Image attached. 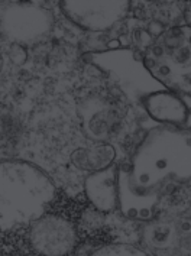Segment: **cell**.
Masks as SVG:
<instances>
[{
    "label": "cell",
    "mask_w": 191,
    "mask_h": 256,
    "mask_svg": "<svg viewBox=\"0 0 191 256\" xmlns=\"http://www.w3.org/2000/svg\"><path fill=\"white\" fill-rule=\"evenodd\" d=\"M84 128L93 140H108L122 129V120L118 110L102 100L88 102V114L84 118Z\"/></svg>",
    "instance_id": "obj_5"
},
{
    "label": "cell",
    "mask_w": 191,
    "mask_h": 256,
    "mask_svg": "<svg viewBox=\"0 0 191 256\" xmlns=\"http://www.w3.org/2000/svg\"><path fill=\"white\" fill-rule=\"evenodd\" d=\"M156 71H158V76H160V77L170 76V72H171L170 67H166V66H158V67H156Z\"/></svg>",
    "instance_id": "obj_15"
},
{
    "label": "cell",
    "mask_w": 191,
    "mask_h": 256,
    "mask_svg": "<svg viewBox=\"0 0 191 256\" xmlns=\"http://www.w3.org/2000/svg\"><path fill=\"white\" fill-rule=\"evenodd\" d=\"M29 239L36 254L66 255L77 244V232L62 217L44 216L32 224Z\"/></svg>",
    "instance_id": "obj_2"
},
{
    "label": "cell",
    "mask_w": 191,
    "mask_h": 256,
    "mask_svg": "<svg viewBox=\"0 0 191 256\" xmlns=\"http://www.w3.org/2000/svg\"><path fill=\"white\" fill-rule=\"evenodd\" d=\"M186 80H187V82H188V84L191 86V74H190V76H187V77H186Z\"/></svg>",
    "instance_id": "obj_18"
},
{
    "label": "cell",
    "mask_w": 191,
    "mask_h": 256,
    "mask_svg": "<svg viewBox=\"0 0 191 256\" xmlns=\"http://www.w3.org/2000/svg\"><path fill=\"white\" fill-rule=\"evenodd\" d=\"M152 54H154L155 58H161V56H164L165 54L164 48H162L161 45H154V46H152Z\"/></svg>",
    "instance_id": "obj_14"
},
{
    "label": "cell",
    "mask_w": 191,
    "mask_h": 256,
    "mask_svg": "<svg viewBox=\"0 0 191 256\" xmlns=\"http://www.w3.org/2000/svg\"><path fill=\"white\" fill-rule=\"evenodd\" d=\"M144 67L146 68L148 71H152V70H155V68L158 67V61L154 60V58H145L144 60Z\"/></svg>",
    "instance_id": "obj_13"
},
{
    "label": "cell",
    "mask_w": 191,
    "mask_h": 256,
    "mask_svg": "<svg viewBox=\"0 0 191 256\" xmlns=\"http://www.w3.org/2000/svg\"><path fill=\"white\" fill-rule=\"evenodd\" d=\"M184 19H186V22H187V25L191 28V3L187 4V8H186V14H184Z\"/></svg>",
    "instance_id": "obj_16"
},
{
    "label": "cell",
    "mask_w": 191,
    "mask_h": 256,
    "mask_svg": "<svg viewBox=\"0 0 191 256\" xmlns=\"http://www.w3.org/2000/svg\"><path fill=\"white\" fill-rule=\"evenodd\" d=\"M165 25L162 22H156V20H154V22H150V25L148 26V32H150V35L152 38H155V36H160V35H164V30Z\"/></svg>",
    "instance_id": "obj_12"
},
{
    "label": "cell",
    "mask_w": 191,
    "mask_h": 256,
    "mask_svg": "<svg viewBox=\"0 0 191 256\" xmlns=\"http://www.w3.org/2000/svg\"><path fill=\"white\" fill-rule=\"evenodd\" d=\"M135 165V184L150 188L164 176H177L180 180L191 176V135L181 132L155 130L145 139L138 150Z\"/></svg>",
    "instance_id": "obj_1"
},
{
    "label": "cell",
    "mask_w": 191,
    "mask_h": 256,
    "mask_svg": "<svg viewBox=\"0 0 191 256\" xmlns=\"http://www.w3.org/2000/svg\"><path fill=\"white\" fill-rule=\"evenodd\" d=\"M145 234H146V240L150 243V246H155L160 249L170 246L172 242V238H174L172 228L170 224H164V223L150 226Z\"/></svg>",
    "instance_id": "obj_8"
},
{
    "label": "cell",
    "mask_w": 191,
    "mask_h": 256,
    "mask_svg": "<svg viewBox=\"0 0 191 256\" xmlns=\"http://www.w3.org/2000/svg\"><path fill=\"white\" fill-rule=\"evenodd\" d=\"M119 168L112 164L108 168L94 171L86 180V191L90 202L100 212H112L119 200Z\"/></svg>",
    "instance_id": "obj_4"
},
{
    "label": "cell",
    "mask_w": 191,
    "mask_h": 256,
    "mask_svg": "<svg viewBox=\"0 0 191 256\" xmlns=\"http://www.w3.org/2000/svg\"><path fill=\"white\" fill-rule=\"evenodd\" d=\"M108 46H109V48H119V46H120V42H119V40H112V42L108 44Z\"/></svg>",
    "instance_id": "obj_17"
},
{
    "label": "cell",
    "mask_w": 191,
    "mask_h": 256,
    "mask_svg": "<svg viewBox=\"0 0 191 256\" xmlns=\"http://www.w3.org/2000/svg\"><path fill=\"white\" fill-rule=\"evenodd\" d=\"M62 10L80 26L90 30H104L124 16L128 2H66Z\"/></svg>",
    "instance_id": "obj_3"
},
{
    "label": "cell",
    "mask_w": 191,
    "mask_h": 256,
    "mask_svg": "<svg viewBox=\"0 0 191 256\" xmlns=\"http://www.w3.org/2000/svg\"><path fill=\"white\" fill-rule=\"evenodd\" d=\"M134 40L138 46L140 48H146L152 44V36L150 35V32L146 29H142V28H136L134 30Z\"/></svg>",
    "instance_id": "obj_10"
},
{
    "label": "cell",
    "mask_w": 191,
    "mask_h": 256,
    "mask_svg": "<svg viewBox=\"0 0 191 256\" xmlns=\"http://www.w3.org/2000/svg\"><path fill=\"white\" fill-rule=\"evenodd\" d=\"M145 104L150 114L158 122L184 126L187 123V106L182 96L171 92H156L145 97Z\"/></svg>",
    "instance_id": "obj_6"
},
{
    "label": "cell",
    "mask_w": 191,
    "mask_h": 256,
    "mask_svg": "<svg viewBox=\"0 0 191 256\" xmlns=\"http://www.w3.org/2000/svg\"><path fill=\"white\" fill-rule=\"evenodd\" d=\"M174 61H176L177 64H181V66L188 64L191 61V48L184 45L182 48H180L178 51H176V52H174Z\"/></svg>",
    "instance_id": "obj_11"
},
{
    "label": "cell",
    "mask_w": 191,
    "mask_h": 256,
    "mask_svg": "<svg viewBox=\"0 0 191 256\" xmlns=\"http://www.w3.org/2000/svg\"><path fill=\"white\" fill-rule=\"evenodd\" d=\"M96 255H145L146 252L138 248H132L130 244H114L106 246L94 252Z\"/></svg>",
    "instance_id": "obj_9"
},
{
    "label": "cell",
    "mask_w": 191,
    "mask_h": 256,
    "mask_svg": "<svg viewBox=\"0 0 191 256\" xmlns=\"http://www.w3.org/2000/svg\"><path fill=\"white\" fill-rule=\"evenodd\" d=\"M114 149L110 145H98L90 149H80L72 155V162L80 170L100 171L112 165Z\"/></svg>",
    "instance_id": "obj_7"
},
{
    "label": "cell",
    "mask_w": 191,
    "mask_h": 256,
    "mask_svg": "<svg viewBox=\"0 0 191 256\" xmlns=\"http://www.w3.org/2000/svg\"><path fill=\"white\" fill-rule=\"evenodd\" d=\"M188 42H190V44H191V34H190V36H188Z\"/></svg>",
    "instance_id": "obj_19"
}]
</instances>
